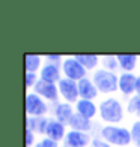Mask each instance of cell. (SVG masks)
<instances>
[{
	"instance_id": "cell-15",
	"label": "cell",
	"mask_w": 140,
	"mask_h": 147,
	"mask_svg": "<svg viewBox=\"0 0 140 147\" xmlns=\"http://www.w3.org/2000/svg\"><path fill=\"white\" fill-rule=\"evenodd\" d=\"M47 123H48L47 117H26V129L32 131L33 134H45Z\"/></svg>"
},
{
	"instance_id": "cell-4",
	"label": "cell",
	"mask_w": 140,
	"mask_h": 147,
	"mask_svg": "<svg viewBox=\"0 0 140 147\" xmlns=\"http://www.w3.org/2000/svg\"><path fill=\"white\" fill-rule=\"evenodd\" d=\"M26 113L30 117H45V114L48 113V105L35 92H27V95H26Z\"/></svg>"
},
{
	"instance_id": "cell-8",
	"label": "cell",
	"mask_w": 140,
	"mask_h": 147,
	"mask_svg": "<svg viewBox=\"0 0 140 147\" xmlns=\"http://www.w3.org/2000/svg\"><path fill=\"white\" fill-rule=\"evenodd\" d=\"M66 126L60 122H57L56 119H48V123H47V129H45V137L53 140V141H62L66 137Z\"/></svg>"
},
{
	"instance_id": "cell-7",
	"label": "cell",
	"mask_w": 140,
	"mask_h": 147,
	"mask_svg": "<svg viewBox=\"0 0 140 147\" xmlns=\"http://www.w3.org/2000/svg\"><path fill=\"white\" fill-rule=\"evenodd\" d=\"M33 92L41 96L44 101H48V102H57L59 101V87H57V84L47 83V81H44V80H39V81L35 84V87H33Z\"/></svg>"
},
{
	"instance_id": "cell-27",
	"label": "cell",
	"mask_w": 140,
	"mask_h": 147,
	"mask_svg": "<svg viewBox=\"0 0 140 147\" xmlns=\"http://www.w3.org/2000/svg\"><path fill=\"white\" fill-rule=\"evenodd\" d=\"M90 147H111V146H110L109 143H105L103 138H93Z\"/></svg>"
},
{
	"instance_id": "cell-1",
	"label": "cell",
	"mask_w": 140,
	"mask_h": 147,
	"mask_svg": "<svg viewBox=\"0 0 140 147\" xmlns=\"http://www.w3.org/2000/svg\"><path fill=\"white\" fill-rule=\"evenodd\" d=\"M101 138L110 146L126 147L133 143L131 131L118 125H105L101 128Z\"/></svg>"
},
{
	"instance_id": "cell-17",
	"label": "cell",
	"mask_w": 140,
	"mask_h": 147,
	"mask_svg": "<svg viewBox=\"0 0 140 147\" xmlns=\"http://www.w3.org/2000/svg\"><path fill=\"white\" fill-rule=\"evenodd\" d=\"M69 126H71V131H78V132H86L88 134L92 128V122L89 119H86L80 114H75L72 116L71 122H69Z\"/></svg>"
},
{
	"instance_id": "cell-20",
	"label": "cell",
	"mask_w": 140,
	"mask_h": 147,
	"mask_svg": "<svg viewBox=\"0 0 140 147\" xmlns=\"http://www.w3.org/2000/svg\"><path fill=\"white\" fill-rule=\"evenodd\" d=\"M101 63H103V69L115 72L116 68H119L118 63V56H103L101 57Z\"/></svg>"
},
{
	"instance_id": "cell-9",
	"label": "cell",
	"mask_w": 140,
	"mask_h": 147,
	"mask_svg": "<svg viewBox=\"0 0 140 147\" xmlns=\"http://www.w3.org/2000/svg\"><path fill=\"white\" fill-rule=\"evenodd\" d=\"M89 144H92V140L86 132L69 131L65 137V146L69 147H89Z\"/></svg>"
},
{
	"instance_id": "cell-21",
	"label": "cell",
	"mask_w": 140,
	"mask_h": 147,
	"mask_svg": "<svg viewBox=\"0 0 140 147\" xmlns=\"http://www.w3.org/2000/svg\"><path fill=\"white\" fill-rule=\"evenodd\" d=\"M126 111L130 114H134L137 117H140V96L134 95L133 98L128 99V104H126Z\"/></svg>"
},
{
	"instance_id": "cell-5",
	"label": "cell",
	"mask_w": 140,
	"mask_h": 147,
	"mask_svg": "<svg viewBox=\"0 0 140 147\" xmlns=\"http://www.w3.org/2000/svg\"><path fill=\"white\" fill-rule=\"evenodd\" d=\"M62 74L65 78H69L72 81H80V80L86 78V69L83 68L80 62H77V59L72 57H66L62 63Z\"/></svg>"
},
{
	"instance_id": "cell-25",
	"label": "cell",
	"mask_w": 140,
	"mask_h": 147,
	"mask_svg": "<svg viewBox=\"0 0 140 147\" xmlns=\"http://www.w3.org/2000/svg\"><path fill=\"white\" fill-rule=\"evenodd\" d=\"M33 147H59V143H56V141H53V140H50V138H42L41 141H38Z\"/></svg>"
},
{
	"instance_id": "cell-2",
	"label": "cell",
	"mask_w": 140,
	"mask_h": 147,
	"mask_svg": "<svg viewBox=\"0 0 140 147\" xmlns=\"http://www.w3.org/2000/svg\"><path fill=\"white\" fill-rule=\"evenodd\" d=\"M98 114L107 125H118L124 119V107L115 98H107L99 102Z\"/></svg>"
},
{
	"instance_id": "cell-29",
	"label": "cell",
	"mask_w": 140,
	"mask_h": 147,
	"mask_svg": "<svg viewBox=\"0 0 140 147\" xmlns=\"http://www.w3.org/2000/svg\"><path fill=\"white\" fill-rule=\"evenodd\" d=\"M60 147H69V146H60Z\"/></svg>"
},
{
	"instance_id": "cell-22",
	"label": "cell",
	"mask_w": 140,
	"mask_h": 147,
	"mask_svg": "<svg viewBox=\"0 0 140 147\" xmlns=\"http://www.w3.org/2000/svg\"><path fill=\"white\" fill-rule=\"evenodd\" d=\"M130 131H131V140H133V143H134V146L140 147V120L133 123Z\"/></svg>"
},
{
	"instance_id": "cell-11",
	"label": "cell",
	"mask_w": 140,
	"mask_h": 147,
	"mask_svg": "<svg viewBox=\"0 0 140 147\" xmlns=\"http://www.w3.org/2000/svg\"><path fill=\"white\" fill-rule=\"evenodd\" d=\"M136 86H137V77L133 72H124L119 75V90L125 96L136 93Z\"/></svg>"
},
{
	"instance_id": "cell-14",
	"label": "cell",
	"mask_w": 140,
	"mask_h": 147,
	"mask_svg": "<svg viewBox=\"0 0 140 147\" xmlns=\"http://www.w3.org/2000/svg\"><path fill=\"white\" fill-rule=\"evenodd\" d=\"M75 113L86 119L92 120L98 113V107L93 104V101H86V99H80L75 104Z\"/></svg>"
},
{
	"instance_id": "cell-18",
	"label": "cell",
	"mask_w": 140,
	"mask_h": 147,
	"mask_svg": "<svg viewBox=\"0 0 140 147\" xmlns=\"http://www.w3.org/2000/svg\"><path fill=\"white\" fill-rule=\"evenodd\" d=\"M137 60L139 57L136 54H119L118 56V63L119 68L124 72H133L137 66Z\"/></svg>"
},
{
	"instance_id": "cell-6",
	"label": "cell",
	"mask_w": 140,
	"mask_h": 147,
	"mask_svg": "<svg viewBox=\"0 0 140 147\" xmlns=\"http://www.w3.org/2000/svg\"><path fill=\"white\" fill-rule=\"evenodd\" d=\"M57 87H59V93L60 96L65 99V102L68 104H77L80 101V95H78V83L77 81H72L69 78H62L60 81L57 83Z\"/></svg>"
},
{
	"instance_id": "cell-13",
	"label": "cell",
	"mask_w": 140,
	"mask_h": 147,
	"mask_svg": "<svg viewBox=\"0 0 140 147\" xmlns=\"http://www.w3.org/2000/svg\"><path fill=\"white\" fill-rule=\"evenodd\" d=\"M75 113L74 110H72V105L68 104V102H60L56 105V110H54V119L57 120V122L63 123L65 126L69 125L72 116H74Z\"/></svg>"
},
{
	"instance_id": "cell-12",
	"label": "cell",
	"mask_w": 140,
	"mask_h": 147,
	"mask_svg": "<svg viewBox=\"0 0 140 147\" xmlns=\"http://www.w3.org/2000/svg\"><path fill=\"white\" fill-rule=\"evenodd\" d=\"M39 80H44V81H47V83L57 84L62 80L60 68H59V66H54V65L45 63L41 68V71H39Z\"/></svg>"
},
{
	"instance_id": "cell-16",
	"label": "cell",
	"mask_w": 140,
	"mask_h": 147,
	"mask_svg": "<svg viewBox=\"0 0 140 147\" xmlns=\"http://www.w3.org/2000/svg\"><path fill=\"white\" fill-rule=\"evenodd\" d=\"M74 57L77 59V62H80V65H82L86 71H93L99 63H101V57L97 56V54H75Z\"/></svg>"
},
{
	"instance_id": "cell-26",
	"label": "cell",
	"mask_w": 140,
	"mask_h": 147,
	"mask_svg": "<svg viewBox=\"0 0 140 147\" xmlns=\"http://www.w3.org/2000/svg\"><path fill=\"white\" fill-rule=\"evenodd\" d=\"M24 135H26V147H33V143H35V135H36V134H33L32 131L26 129V131H24Z\"/></svg>"
},
{
	"instance_id": "cell-23",
	"label": "cell",
	"mask_w": 140,
	"mask_h": 147,
	"mask_svg": "<svg viewBox=\"0 0 140 147\" xmlns=\"http://www.w3.org/2000/svg\"><path fill=\"white\" fill-rule=\"evenodd\" d=\"M45 60H47V63H48V65H54V66H59V68H60V65L63 63L65 59L60 54H47Z\"/></svg>"
},
{
	"instance_id": "cell-28",
	"label": "cell",
	"mask_w": 140,
	"mask_h": 147,
	"mask_svg": "<svg viewBox=\"0 0 140 147\" xmlns=\"http://www.w3.org/2000/svg\"><path fill=\"white\" fill-rule=\"evenodd\" d=\"M136 95L140 96V75L137 77V86H136Z\"/></svg>"
},
{
	"instance_id": "cell-10",
	"label": "cell",
	"mask_w": 140,
	"mask_h": 147,
	"mask_svg": "<svg viewBox=\"0 0 140 147\" xmlns=\"http://www.w3.org/2000/svg\"><path fill=\"white\" fill-rule=\"evenodd\" d=\"M98 89L97 86L93 84V81L90 78H83L78 81V95L80 99H86V101H93L97 96H98Z\"/></svg>"
},
{
	"instance_id": "cell-24",
	"label": "cell",
	"mask_w": 140,
	"mask_h": 147,
	"mask_svg": "<svg viewBox=\"0 0 140 147\" xmlns=\"http://www.w3.org/2000/svg\"><path fill=\"white\" fill-rule=\"evenodd\" d=\"M24 77H26V87H27V89L35 87V84L39 81V77H38V74L26 72V74H24Z\"/></svg>"
},
{
	"instance_id": "cell-3",
	"label": "cell",
	"mask_w": 140,
	"mask_h": 147,
	"mask_svg": "<svg viewBox=\"0 0 140 147\" xmlns=\"http://www.w3.org/2000/svg\"><path fill=\"white\" fill-rule=\"evenodd\" d=\"M92 81L97 86V89L99 93H115L119 90V77L115 72L105 71V69H97L92 75Z\"/></svg>"
},
{
	"instance_id": "cell-19",
	"label": "cell",
	"mask_w": 140,
	"mask_h": 147,
	"mask_svg": "<svg viewBox=\"0 0 140 147\" xmlns=\"http://www.w3.org/2000/svg\"><path fill=\"white\" fill-rule=\"evenodd\" d=\"M42 68V57L38 54H26L24 56V71L36 74Z\"/></svg>"
}]
</instances>
